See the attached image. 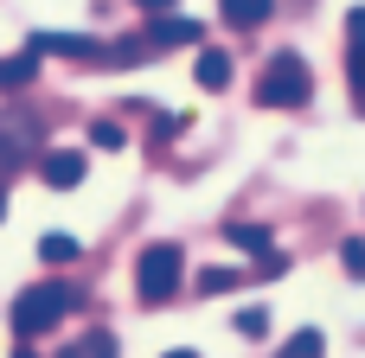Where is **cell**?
Listing matches in <instances>:
<instances>
[{
  "mask_svg": "<svg viewBox=\"0 0 365 358\" xmlns=\"http://www.w3.org/2000/svg\"><path fill=\"white\" fill-rule=\"evenodd\" d=\"M180 128H186V115H160V122H154V141H173Z\"/></svg>",
  "mask_w": 365,
  "mask_h": 358,
  "instance_id": "obj_20",
  "label": "cell"
},
{
  "mask_svg": "<svg viewBox=\"0 0 365 358\" xmlns=\"http://www.w3.org/2000/svg\"><path fill=\"white\" fill-rule=\"evenodd\" d=\"M0 218H6V192H0Z\"/></svg>",
  "mask_w": 365,
  "mask_h": 358,
  "instance_id": "obj_23",
  "label": "cell"
},
{
  "mask_svg": "<svg viewBox=\"0 0 365 358\" xmlns=\"http://www.w3.org/2000/svg\"><path fill=\"white\" fill-rule=\"evenodd\" d=\"M13 358H32V352H26V346H19V352H13Z\"/></svg>",
  "mask_w": 365,
  "mask_h": 358,
  "instance_id": "obj_24",
  "label": "cell"
},
{
  "mask_svg": "<svg viewBox=\"0 0 365 358\" xmlns=\"http://www.w3.org/2000/svg\"><path fill=\"white\" fill-rule=\"evenodd\" d=\"M71 307H77V288H64V282H32V288L13 301V333H19V339L51 333Z\"/></svg>",
  "mask_w": 365,
  "mask_h": 358,
  "instance_id": "obj_1",
  "label": "cell"
},
{
  "mask_svg": "<svg viewBox=\"0 0 365 358\" xmlns=\"http://www.w3.org/2000/svg\"><path fill=\"white\" fill-rule=\"evenodd\" d=\"M167 358H199V352H167Z\"/></svg>",
  "mask_w": 365,
  "mask_h": 358,
  "instance_id": "obj_22",
  "label": "cell"
},
{
  "mask_svg": "<svg viewBox=\"0 0 365 358\" xmlns=\"http://www.w3.org/2000/svg\"><path fill=\"white\" fill-rule=\"evenodd\" d=\"M199 38H205V26H199V19L154 13V26H148V38H141V45H199Z\"/></svg>",
  "mask_w": 365,
  "mask_h": 358,
  "instance_id": "obj_7",
  "label": "cell"
},
{
  "mask_svg": "<svg viewBox=\"0 0 365 358\" xmlns=\"http://www.w3.org/2000/svg\"><path fill=\"white\" fill-rule=\"evenodd\" d=\"M346 51H353V58H365V6H353V13H346Z\"/></svg>",
  "mask_w": 365,
  "mask_h": 358,
  "instance_id": "obj_17",
  "label": "cell"
},
{
  "mask_svg": "<svg viewBox=\"0 0 365 358\" xmlns=\"http://www.w3.org/2000/svg\"><path fill=\"white\" fill-rule=\"evenodd\" d=\"M77 256H83L77 237H64V231H45L38 237V263H77Z\"/></svg>",
  "mask_w": 365,
  "mask_h": 358,
  "instance_id": "obj_10",
  "label": "cell"
},
{
  "mask_svg": "<svg viewBox=\"0 0 365 358\" xmlns=\"http://www.w3.org/2000/svg\"><path fill=\"white\" fill-rule=\"evenodd\" d=\"M340 263H346V275H353V282H365V243H359V237H346V243H340Z\"/></svg>",
  "mask_w": 365,
  "mask_h": 358,
  "instance_id": "obj_16",
  "label": "cell"
},
{
  "mask_svg": "<svg viewBox=\"0 0 365 358\" xmlns=\"http://www.w3.org/2000/svg\"><path fill=\"white\" fill-rule=\"evenodd\" d=\"M231 83V58L225 51H199V90H225Z\"/></svg>",
  "mask_w": 365,
  "mask_h": 358,
  "instance_id": "obj_12",
  "label": "cell"
},
{
  "mask_svg": "<svg viewBox=\"0 0 365 358\" xmlns=\"http://www.w3.org/2000/svg\"><path fill=\"white\" fill-rule=\"evenodd\" d=\"M32 51L38 58H77V64H109V45L83 38V32H32Z\"/></svg>",
  "mask_w": 365,
  "mask_h": 358,
  "instance_id": "obj_4",
  "label": "cell"
},
{
  "mask_svg": "<svg viewBox=\"0 0 365 358\" xmlns=\"http://www.w3.org/2000/svg\"><path fill=\"white\" fill-rule=\"evenodd\" d=\"M237 333H244V339H263V333H269V314H263V307H244V314H237Z\"/></svg>",
  "mask_w": 365,
  "mask_h": 358,
  "instance_id": "obj_18",
  "label": "cell"
},
{
  "mask_svg": "<svg viewBox=\"0 0 365 358\" xmlns=\"http://www.w3.org/2000/svg\"><path fill=\"white\" fill-rule=\"evenodd\" d=\"M225 237H231V250H250V256H263V250H276V237H269V224H225Z\"/></svg>",
  "mask_w": 365,
  "mask_h": 358,
  "instance_id": "obj_9",
  "label": "cell"
},
{
  "mask_svg": "<svg viewBox=\"0 0 365 358\" xmlns=\"http://www.w3.org/2000/svg\"><path fill=\"white\" fill-rule=\"evenodd\" d=\"M269 6H276V0H218V13H225L231 26H263Z\"/></svg>",
  "mask_w": 365,
  "mask_h": 358,
  "instance_id": "obj_11",
  "label": "cell"
},
{
  "mask_svg": "<svg viewBox=\"0 0 365 358\" xmlns=\"http://www.w3.org/2000/svg\"><path fill=\"white\" fill-rule=\"evenodd\" d=\"M38 77V51L26 45V51H13V58H0V90H26Z\"/></svg>",
  "mask_w": 365,
  "mask_h": 358,
  "instance_id": "obj_8",
  "label": "cell"
},
{
  "mask_svg": "<svg viewBox=\"0 0 365 358\" xmlns=\"http://www.w3.org/2000/svg\"><path fill=\"white\" fill-rule=\"evenodd\" d=\"M321 346H327V339H321L314 327H302V333H295V339L282 346V358H321Z\"/></svg>",
  "mask_w": 365,
  "mask_h": 358,
  "instance_id": "obj_14",
  "label": "cell"
},
{
  "mask_svg": "<svg viewBox=\"0 0 365 358\" xmlns=\"http://www.w3.org/2000/svg\"><path fill=\"white\" fill-rule=\"evenodd\" d=\"M192 288H199V295H225V288H237V269H199Z\"/></svg>",
  "mask_w": 365,
  "mask_h": 358,
  "instance_id": "obj_15",
  "label": "cell"
},
{
  "mask_svg": "<svg viewBox=\"0 0 365 358\" xmlns=\"http://www.w3.org/2000/svg\"><path fill=\"white\" fill-rule=\"evenodd\" d=\"M90 141H96V147H122V128H115V122H90Z\"/></svg>",
  "mask_w": 365,
  "mask_h": 358,
  "instance_id": "obj_19",
  "label": "cell"
},
{
  "mask_svg": "<svg viewBox=\"0 0 365 358\" xmlns=\"http://www.w3.org/2000/svg\"><path fill=\"white\" fill-rule=\"evenodd\" d=\"M180 269H186L180 243H148V250H141V263H135V295H141L148 307L173 301V295H180Z\"/></svg>",
  "mask_w": 365,
  "mask_h": 358,
  "instance_id": "obj_3",
  "label": "cell"
},
{
  "mask_svg": "<svg viewBox=\"0 0 365 358\" xmlns=\"http://www.w3.org/2000/svg\"><path fill=\"white\" fill-rule=\"evenodd\" d=\"M308 96H314L308 64H302L295 51H276V58H269V70L257 77V102H263V109H302Z\"/></svg>",
  "mask_w": 365,
  "mask_h": 358,
  "instance_id": "obj_2",
  "label": "cell"
},
{
  "mask_svg": "<svg viewBox=\"0 0 365 358\" xmlns=\"http://www.w3.org/2000/svg\"><path fill=\"white\" fill-rule=\"evenodd\" d=\"M64 358H115V339L109 333H83V339H71Z\"/></svg>",
  "mask_w": 365,
  "mask_h": 358,
  "instance_id": "obj_13",
  "label": "cell"
},
{
  "mask_svg": "<svg viewBox=\"0 0 365 358\" xmlns=\"http://www.w3.org/2000/svg\"><path fill=\"white\" fill-rule=\"evenodd\" d=\"M32 147H38V122H26V115H6V122H0V173H6V167H19Z\"/></svg>",
  "mask_w": 365,
  "mask_h": 358,
  "instance_id": "obj_5",
  "label": "cell"
},
{
  "mask_svg": "<svg viewBox=\"0 0 365 358\" xmlns=\"http://www.w3.org/2000/svg\"><path fill=\"white\" fill-rule=\"evenodd\" d=\"M135 6H141V13H173L180 0H135Z\"/></svg>",
  "mask_w": 365,
  "mask_h": 358,
  "instance_id": "obj_21",
  "label": "cell"
},
{
  "mask_svg": "<svg viewBox=\"0 0 365 358\" xmlns=\"http://www.w3.org/2000/svg\"><path fill=\"white\" fill-rule=\"evenodd\" d=\"M38 173H45V186L71 192V186H83V173H90V167H83V154H77V147H58V154H45V160H38Z\"/></svg>",
  "mask_w": 365,
  "mask_h": 358,
  "instance_id": "obj_6",
  "label": "cell"
}]
</instances>
